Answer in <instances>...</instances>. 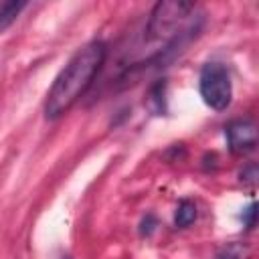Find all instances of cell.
I'll return each instance as SVG.
<instances>
[{"label":"cell","mask_w":259,"mask_h":259,"mask_svg":"<svg viewBox=\"0 0 259 259\" xmlns=\"http://www.w3.org/2000/svg\"><path fill=\"white\" fill-rule=\"evenodd\" d=\"M107 57V47L101 40H91L83 45L61 69L55 77L47 99H45V115L47 119H59L65 115L91 87L99 69L103 67Z\"/></svg>","instance_id":"cell-1"},{"label":"cell","mask_w":259,"mask_h":259,"mask_svg":"<svg viewBox=\"0 0 259 259\" xmlns=\"http://www.w3.org/2000/svg\"><path fill=\"white\" fill-rule=\"evenodd\" d=\"M194 4L192 2H180V0H164L158 2L148 18L146 24V42L148 45H162L166 49H170L172 45H176L180 38H184L186 34H190L192 30H196L194 22L190 20V12H194Z\"/></svg>","instance_id":"cell-2"},{"label":"cell","mask_w":259,"mask_h":259,"mask_svg":"<svg viewBox=\"0 0 259 259\" xmlns=\"http://www.w3.org/2000/svg\"><path fill=\"white\" fill-rule=\"evenodd\" d=\"M198 89H200L202 101L210 109L223 111V109H227L231 105L233 83H231V75H229L225 65H221V63H206L202 67V71H200Z\"/></svg>","instance_id":"cell-3"},{"label":"cell","mask_w":259,"mask_h":259,"mask_svg":"<svg viewBox=\"0 0 259 259\" xmlns=\"http://www.w3.org/2000/svg\"><path fill=\"white\" fill-rule=\"evenodd\" d=\"M227 144L233 154H247L257 146V127L251 119H233L225 127Z\"/></svg>","instance_id":"cell-4"},{"label":"cell","mask_w":259,"mask_h":259,"mask_svg":"<svg viewBox=\"0 0 259 259\" xmlns=\"http://www.w3.org/2000/svg\"><path fill=\"white\" fill-rule=\"evenodd\" d=\"M26 8L24 0H12V2H4L0 6V32H4L6 28L12 26V22L20 16V12Z\"/></svg>","instance_id":"cell-5"},{"label":"cell","mask_w":259,"mask_h":259,"mask_svg":"<svg viewBox=\"0 0 259 259\" xmlns=\"http://www.w3.org/2000/svg\"><path fill=\"white\" fill-rule=\"evenodd\" d=\"M196 221V204L192 200H180L174 212V225L178 229H184Z\"/></svg>","instance_id":"cell-6"},{"label":"cell","mask_w":259,"mask_h":259,"mask_svg":"<svg viewBox=\"0 0 259 259\" xmlns=\"http://www.w3.org/2000/svg\"><path fill=\"white\" fill-rule=\"evenodd\" d=\"M247 257H249V249L247 245L241 243H229L217 255V259H247Z\"/></svg>","instance_id":"cell-7"},{"label":"cell","mask_w":259,"mask_h":259,"mask_svg":"<svg viewBox=\"0 0 259 259\" xmlns=\"http://www.w3.org/2000/svg\"><path fill=\"white\" fill-rule=\"evenodd\" d=\"M255 217H257V206H255V202H251L249 208L243 210V223H245L247 229H251L255 225Z\"/></svg>","instance_id":"cell-8"},{"label":"cell","mask_w":259,"mask_h":259,"mask_svg":"<svg viewBox=\"0 0 259 259\" xmlns=\"http://www.w3.org/2000/svg\"><path fill=\"white\" fill-rule=\"evenodd\" d=\"M255 178H257V168L251 164V166H247L243 172H241V180H247V182H255Z\"/></svg>","instance_id":"cell-9"},{"label":"cell","mask_w":259,"mask_h":259,"mask_svg":"<svg viewBox=\"0 0 259 259\" xmlns=\"http://www.w3.org/2000/svg\"><path fill=\"white\" fill-rule=\"evenodd\" d=\"M65 259H67V257H65Z\"/></svg>","instance_id":"cell-10"}]
</instances>
